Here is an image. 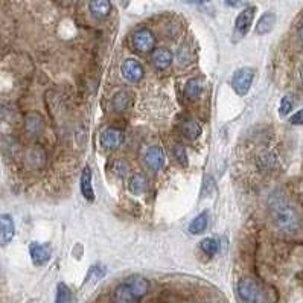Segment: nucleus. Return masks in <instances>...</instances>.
Returning a JSON list of instances; mask_svg holds the SVG:
<instances>
[{"label":"nucleus","instance_id":"obj_24","mask_svg":"<svg viewBox=\"0 0 303 303\" xmlns=\"http://www.w3.org/2000/svg\"><path fill=\"white\" fill-rule=\"evenodd\" d=\"M293 107H294V98L290 96V95H287V96H284L282 101H281L279 113H281L282 116H287V114H290V111L293 110Z\"/></svg>","mask_w":303,"mask_h":303},{"label":"nucleus","instance_id":"obj_10","mask_svg":"<svg viewBox=\"0 0 303 303\" xmlns=\"http://www.w3.org/2000/svg\"><path fill=\"white\" fill-rule=\"evenodd\" d=\"M145 162H146V165L153 171H160L163 168V165H165V153H163V149L159 148V146H151L146 151Z\"/></svg>","mask_w":303,"mask_h":303},{"label":"nucleus","instance_id":"obj_7","mask_svg":"<svg viewBox=\"0 0 303 303\" xmlns=\"http://www.w3.org/2000/svg\"><path fill=\"white\" fill-rule=\"evenodd\" d=\"M120 72H122V77L130 83H137L143 77V67L134 58L125 60L120 66Z\"/></svg>","mask_w":303,"mask_h":303},{"label":"nucleus","instance_id":"obj_2","mask_svg":"<svg viewBox=\"0 0 303 303\" xmlns=\"http://www.w3.org/2000/svg\"><path fill=\"white\" fill-rule=\"evenodd\" d=\"M149 290V282L142 276H133L131 279L116 287L113 293V303H137Z\"/></svg>","mask_w":303,"mask_h":303},{"label":"nucleus","instance_id":"obj_4","mask_svg":"<svg viewBox=\"0 0 303 303\" xmlns=\"http://www.w3.org/2000/svg\"><path fill=\"white\" fill-rule=\"evenodd\" d=\"M255 78V70L250 69V67H242L239 70H236L233 73V78H232V87L233 90L239 95L244 96L248 93L251 83H253Z\"/></svg>","mask_w":303,"mask_h":303},{"label":"nucleus","instance_id":"obj_3","mask_svg":"<svg viewBox=\"0 0 303 303\" xmlns=\"http://www.w3.org/2000/svg\"><path fill=\"white\" fill-rule=\"evenodd\" d=\"M238 293L239 297L245 303H265L267 302V294L264 288L253 279H241L238 285Z\"/></svg>","mask_w":303,"mask_h":303},{"label":"nucleus","instance_id":"obj_19","mask_svg":"<svg viewBox=\"0 0 303 303\" xmlns=\"http://www.w3.org/2000/svg\"><path fill=\"white\" fill-rule=\"evenodd\" d=\"M207 222H209V219H207V213H206V212L200 213V215L191 222V225H189V232H191L192 235H201V233H203V232L206 230Z\"/></svg>","mask_w":303,"mask_h":303},{"label":"nucleus","instance_id":"obj_21","mask_svg":"<svg viewBox=\"0 0 303 303\" xmlns=\"http://www.w3.org/2000/svg\"><path fill=\"white\" fill-rule=\"evenodd\" d=\"M200 247H201V250H203L206 255L213 256V255H216L218 251H219V241L216 238H206L203 242L200 244Z\"/></svg>","mask_w":303,"mask_h":303},{"label":"nucleus","instance_id":"obj_23","mask_svg":"<svg viewBox=\"0 0 303 303\" xmlns=\"http://www.w3.org/2000/svg\"><path fill=\"white\" fill-rule=\"evenodd\" d=\"M70 300H72L70 290L64 284H60L58 288H57V300H55V303H70Z\"/></svg>","mask_w":303,"mask_h":303},{"label":"nucleus","instance_id":"obj_15","mask_svg":"<svg viewBox=\"0 0 303 303\" xmlns=\"http://www.w3.org/2000/svg\"><path fill=\"white\" fill-rule=\"evenodd\" d=\"M274 24H276V14L271 12V11H270V12H265V14L259 18V21H258V24H256V34L264 35V34L271 32L273 28H274Z\"/></svg>","mask_w":303,"mask_h":303},{"label":"nucleus","instance_id":"obj_16","mask_svg":"<svg viewBox=\"0 0 303 303\" xmlns=\"http://www.w3.org/2000/svg\"><path fill=\"white\" fill-rule=\"evenodd\" d=\"M90 11L93 15L102 18L111 11V2L110 0H90Z\"/></svg>","mask_w":303,"mask_h":303},{"label":"nucleus","instance_id":"obj_18","mask_svg":"<svg viewBox=\"0 0 303 303\" xmlns=\"http://www.w3.org/2000/svg\"><path fill=\"white\" fill-rule=\"evenodd\" d=\"M182 133L188 137V139H191V140H194V139H197L200 134H201V125L197 122V120H186V122H183L182 123Z\"/></svg>","mask_w":303,"mask_h":303},{"label":"nucleus","instance_id":"obj_30","mask_svg":"<svg viewBox=\"0 0 303 303\" xmlns=\"http://www.w3.org/2000/svg\"><path fill=\"white\" fill-rule=\"evenodd\" d=\"M299 40H300V43H302V46H303V26L299 29Z\"/></svg>","mask_w":303,"mask_h":303},{"label":"nucleus","instance_id":"obj_22","mask_svg":"<svg viewBox=\"0 0 303 303\" xmlns=\"http://www.w3.org/2000/svg\"><path fill=\"white\" fill-rule=\"evenodd\" d=\"M26 128L31 131V133H40L41 128H43V120L38 114H29L28 119H26Z\"/></svg>","mask_w":303,"mask_h":303},{"label":"nucleus","instance_id":"obj_14","mask_svg":"<svg viewBox=\"0 0 303 303\" xmlns=\"http://www.w3.org/2000/svg\"><path fill=\"white\" fill-rule=\"evenodd\" d=\"M153 63L157 69H168L172 63V54L171 50L165 47H159L153 52Z\"/></svg>","mask_w":303,"mask_h":303},{"label":"nucleus","instance_id":"obj_17","mask_svg":"<svg viewBox=\"0 0 303 303\" xmlns=\"http://www.w3.org/2000/svg\"><path fill=\"white\" fill-rule=\"evenodd\" d=\"M131 102H133V96L128 92H119L113 98V107L116 111H123L125 108L130 107Z\"/></svg>","mask_w":303,"mask_h":303},{"label":"nucleus","instance_id":"obj_13","mask_svg":"<svg viewBox=\"0 0 303 303\" xmlns=\"http://www.w3.org/2000/svg\"><path fill=\"white\" fill-rule=\"evenodd\" d=\"M204 90V83L201 78H192L186 83L185 86V96L189 99V101H195L201 96Z\"/></svg>","mask_w":303,"mask_h":303},{"label":"nucleus","instance_id":"obj_12","mask_svg":"<svg viewBox=\"0 0 303 303\" xmlns=\"http://www.w3.org/2000/svg\"><path fill=\"white\" fill-rule=\"evenodd\" d=\"M80 188H81V194L84 195V198L87 201H95V192H93V186H92V171H90V168H84V171L81 174V180H80Z\"/></svg>","mask_w":303,"mask_h":303},{"label":"nucleus","instance_id":"obj_20","mask_svg":"<svg viewBox=\"0 0 303 303\" xmlns=\"http://www.w3.org/2000/svg\"><path fill=\"white\" fill-rule=\"evenodd\" d=\"M148 188V182L145 179V175L142 174H134L131 179H130V191L134 195H140L146 191Z\"/></svg>","mask_w":303,"mask_h":303},{"label":"nucleus","instance_id":"obj_8","mask_svg":"<svg viewBox=\"0 0 303 303\" xmlns=\"http://www.w3.org/2000/svg\"><path fill=\"white\" fill-rule=\"evenodd\" d=\"M29 251H31V258H32V262L35 265H44L46 262H49L50 259V255H52V251H50V247L47 244H38V242H32L29 245Z\"/></svg>","mask_w":303,"mask_h":303},{"label":"nucleus","instance_id":"obj_5","mask_svg":"<svg viewBox=\"0 0 303 303\" xmlns=\"http://www.w3.org/2000/svg\"><path fill=\"white\" fill-rule=\"evenodd\" d=\"M255 14H256L255 6H247L239 12V15L236 17V21H235V37L236 38H242L250 31Z\"/></svg>","mask_w":303,"mask_h":303},{"label":"nucleus","instance_id":"obj_1","mask_svg":"<svg viewBox=\"0 0 303 303\" xmlns=\"http://www.w3.org/2000/svg\"><path fill=\"white\" fill-rule=\"evenodd\" d=\"M270 212L271 218L279 230L285 233H294L299 230L300 219L294 207L288 203L284 194H274L270 198Z\"/></svg>","mask_w":303,"mask_h":303},{"label":"nucleus","instance_id":"obj_9","mask_svg":"<svg viewBox=\"0 0 303 303\" xmlns=\"http://www.w3.org/2000/svg\"><path fill=\"white\" fill-rule=\"evenodd\" d=\"M123 142V131L117 130V128H107L101 133V143H102L104 148L108 149H114L117 146H120Z\"/></svg>","mask_w":303,"mask_h":303},{"label":"nucleus","instance_id":"obj_29","mask_svg":"<svg viewBox=\"0 0 303 303\" xmlns=\"http://www.w3.org/2000/svg\"><path fill=\"white\" fill-rule=\"evenodd\" d=\"M185 3H194V5H197V3H206L207 0H183Z\"/></svg>","mask_w":303,"mask_h":303},{"label":"nucleus","instance_id":"obj_27","mask_svg":"<svg viewBox=\"0 0 303 303\" xmlns=\"http://www.w3.org/2000/svg\"><path fill=\"white\" fill-rule=\"evenodd\" d=\"M116 166H120L119 169H117V168H114V172H116L117 175H123L125 172H127V163H125V162H117V163H116Z\"/></svg>","mask_w":303,"mask_h":303},{"label":"nucleus","instance_id":"obj_31","mask_svg":"<svg viewBox=\"0 0 303 303\" xmlns=\"http://www.w3.org/2000/svg\"><path fill=\"white\" fill-rule=\"evenodd\" d=\"M300 77H302V81H303V66H302V70H300Z\"/></svg>","mask_w":303,"mask_h":303},{"label":"nucleus","instance_id":"obj_26","mask_svg":"<svg viewBox=\"0 0 303 303\" xmlns=\"http://www.w3.org/2000/svg\"><path fill=\"white\" fill-rule=\"evenodd\" d=\"M290 122H291L293 125H303V108L299 110L296 114H293V117L290 119Z\"/></svg>","mask_w":303,"mask_h":303},{"label":"nucleus","instance_id":"obj_11","mask_svg":"<svg viewBox=\"0 0 303 303\" xmlns=\"http://www.w3.org/2000/svg\"><path fill=\"white\" fill-rule=\"evenodd\" d=\"M15 227L9 215H0V244H8L14 238Z\"/></svg>","mask_w":303,"mask_h":303},{"label":"nucleus","instance_id":"obj_6","mask_svg":"<svg viewBox=\"0 0 303 303\" xmlns=\"http://www.w3.org/2000/svg\"><path fill=\"white\" fill-rule=\"evenodd\" d=\"M131 41H133V46L137 52L146 54V52H149V50H153L156 38L149 29H139L133 34Z\"/></svg>","mask_w":303,"mask_h":303},{"label":"nucleus","instance_id":"obj_25","mask_svg":"<svg viewBox=\"0 0 303 303\" xmlns=\"http://www.w3.org/2000/svg\"><path fill=\"white\" fill-rule=\"evenodd\" d=\"M174 157L177 159L180 165L188 166V154H186V149L182 145H177L174 146Z\"/></svg>","mask_w":303,"mask_h":303},{"label":"nucleus","instance_id":"obj_28","mask_svg":"<svg viewBox=\"0 0 303 303\" xmlns=\"http://www.w3.org/2000/svg\"><path fill=\"white\" fill-rule=\"evenodd\" d=\"M225 3L229 6H232V8H235V6H238L241 3V0H225Z\"/></svg>","mask_w":303,"mask_h":303}]
</instances>
